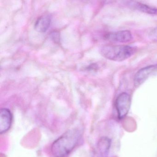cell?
<instances>
[{
  "label": "cell",
  "instance_id": "5b68a950",
  "mask_svg": "<svg viewBox=\"0 0 157 157\" xmlns=\"http://www.w3.org/2000/svg\"><path fill=\"white\" fill-rule=\"evenodd\" d=\"M111 145V140L107 137H102L99 140L94 148L92 157H107Z\"/></svg>",
  "mask_w": 157,
  "mask_h": 157
},
{
  "label": "cell",
  "instance_id": "8992f818",
  "mask_svg": "<svg viewBox=\"0 0 157 157\" xmlns=\"http://www.w3.org/2000/svg\"><path fill=\"white\" fill-rule=\"evenodd\" d=\"M105 38L111 42L125 43L131 40L133 36L129 30H121L108 33L105 35Z\"/></svg>",
  "mask_w": 157,
  "mask_h": 157
},
{
  "label": "cell",
  "instance_id": "7a4b0ae2",
  "mask_svg": "<svg viewBox=\"0 0 157 157\" xmlns=\"http://www.w3.org/2000/svg\"><path fill=\"white\" fill-rule=\"evenodd\" d=\"M136 52V49L129 46H107L101 50L103 57L110 60L120 62L131 57Z\"/></svg>",
  "mask_w": 157,
  "mask_h": 157
},
{
  "label": "cell",
  "instance_id": "277c9868",
  "mask_svg": "<svg viewBox=\"0 0 157 157\" xmlns=\"http://www.w3.org/2000/svg\"><path fill=\"white\" fill-rule=\"evenodd\" d=\"M157 71V65H152L142 68L135 75L134 82L136 87L144 83L152 75Z\"/></svg>",
  "mask_w": 157,
  "mask_h": 157
},
{
  "label": "cell",
  "instance_id": "ba28073f",
  "mask_svg": "<svg viewBox=\"0 0 157 157\" xmlns=\"http://www.w3.org/2000/svg\"><path fill=\"white\" fill-rule=\"evenodd\" d=\"M51 24V17L49 15L45 14L40 17L35 22L34 28L37 32L44 33L49 29Z\"/></svg>",
  "mask_w": 157,
  "mask_h": 157
},
{
  "label": "cell",
  "instance_id": "52a82bcc",
  "mask_svg": "<svg viewBox=\"0 0 157 157\" xmlns=\"http://www.w3.org/2000/svg\"><path fill=\"white\" fill-rule=\"evenodd\" d=\"M12 115L8 109H2L0 111V133H5L9 130L12 124Z\"/></svg>",
  "mask_w": 157,
  "mask_h": 157
},
{
  "label": "cell",
  "instance_id": "30bf717a",
  "mask_svg": "<svg viewBox=\"0 0 157 157\" xmlns=\"http://www.w3.org/2000/svg\"><path fill=\"white\" fill-rule=\"evenodd\" d=\"M51 37L53 40L56 43H59L60 42V34L58 32H52L51 34Z\"/></svg>",
  "mask_w": 157,
  "mask_h": 157
},
{
  "label": "cell",
  "instance_id": "9c48e42d",
  "mask_svg": "<svg viewBox=\"0 0 157 157\" xmlns=\"http://www.w3.org/2000/svg\"><path fill=\"white\" fill-rule=\"evenodd\" d=\"M129 4L130 6L137 11L148 14L157 15V8L155 7L149 6L145 4L134 1H131L129 2Z\"/></svg>",
  "mask_w": 157,
  "mask_h": 157
},
{
  "label": "cell",
  "instance_id": "6da1fadb",
  "mask_svg": "<svg viewBox=\"0 0 157 157\" xmlns=\"http://www.w3.org/2000/svg\"><path fill=\"white\" fill-rule=\"evenodd\" d=\"M78 129H73L56 139L52 145L51 152L55 157H66L77 146L82 136Z\"/></svg>",
  "mask_w": 157,
  "mask_h": 157
},
{
  "label": "cell",
  "instance_id": "8fae6325",
  "mask_svg": "<svg viewBox=\"0 0 157 157\" xmlns=\"http://www.w3.org/2000/svg\"><path fill=\"white\" fill-rule=\"evenodd\" d=\"M151 38L153 40L157 41V28L154 29L151 33Z\"/></svg>",
  "mask_w": 157,
  "mask_h": 157
},
{
  "label": "cell",
  "instance_id": "3957f363",
  "mask_svg": "<svg viewBox=\"0 0 157 157\" xmlns=\"http://www.w3.org/2000/svg\"><path fill=\"white\" fill-rule=\"evenodd\" d=\"M131 96L126 92H123L118 96L115 105L119 119H123L128 114L131 108Z\"/></svg>",
  "mask_w": 157,
  "mask_h": 157
}]
</instances>
